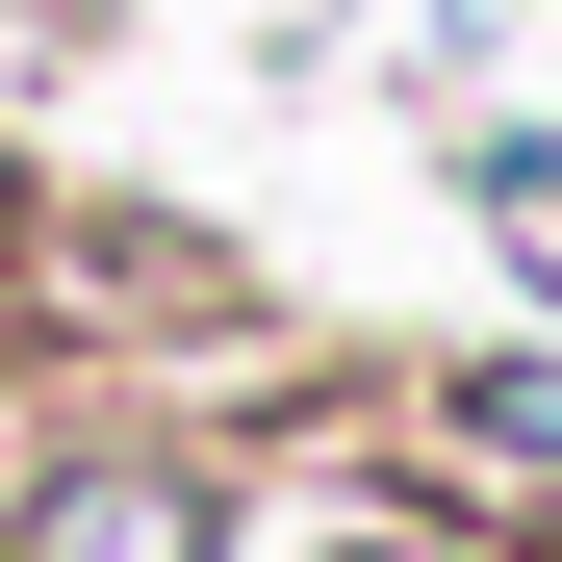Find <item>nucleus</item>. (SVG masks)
Instances as JSON below:
<instances>
[{
  "label": "nucleus",
  "mask_w": 562,
  "mask_h": 562,
  "mask_svg": "<svg viewBox=\"0 0 562 562\" xmlns=\"http://www.w3.org/2000/svg\"><path fill=\"white\" fill-rule=\"evenodd\" d=\"M26 562H205V512L154 486V460H103V486H52V537Z\"/></svg>",
  "instance_id": "1"
}]
</instances>
